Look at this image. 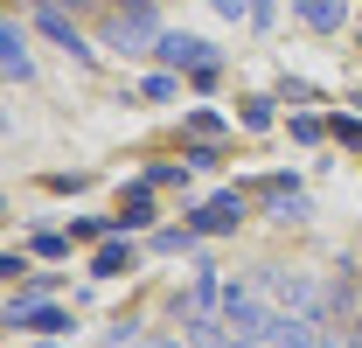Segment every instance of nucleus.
<instances>
[{"label": "nucleus", "instance_id": "obj_1", "mask_svg": "<svg viewBox=\"0 0 362 348\" xmlns=\"http://www.w3.org/2000/svg\"><path fill=\"white\" fill-rule=\"evenodd\" d=\"M230 223H244V195H216V202L195 216V230H230Z\"/></svg>", "mask_w": 362, "mask_h": 348}, {"label": "nucleus", "instance_id": "obj_2", "mask_svg": "<svg viewBox=\"0 0 362 348\" xmlns=\"http://www.w3.org/2000/svg\"><path fill=\"white\" fill-rule=\"evenodd\" d=\"M160 56H168V63H195V70H209V56H202L195 35H160Z\"/></svg>", "mask_w": 362, "mask_h": 348}, {"label": "nucleus", "instance_id": "obj_3", "mask_svg": "<svg viewBox=\"0 0 362 348\" xmlns=\"http://www.w3.org/2000/svg\"><path fill=\"white\" fill-rule=\"evenodd\" d=\"M14 320H28V327H42V335H56V327H70L56 306H14Z\"/></svg>", "mask_w": 362, "mask_h": 348}, {"label": "nucleus", "instance_id": "obj_4", "mask_svg": "<svg viewBox=\"0 0 362 348\" xmlns=\"http://www.w3.org/2000/svg\"><path fill=\"white\" fill-rule=\"evenodd\" d=\"M98 272H105V279H112V272H133V251H119V244H105V251H98Z\"/></svg>", "mask_w": 362, "mask_h": 348}, {"label": "nucleus", "instance_id": "obj_5", "mask_svg": "<svg viewBox=\"0 0 362 348\" xmlns=\"http://www.w3.org/2000/svg\"><path fill=\"white\" fill-rule=\"evenodd\" d=\"M77 7H84V0H77Z\"/></svg>", "mask_w": 362, "mask_h": 348}]
</instances>
